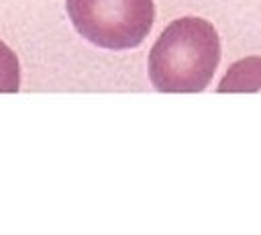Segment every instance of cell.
Returning a JSON list of instances; mask_svg holds the SVG:
<instances>
[{
  "instance_id": "cell-1",
  "label": "cell",
  "mask_w": 261,
  "mask_h": 235,
  "mask_svg": "<svg viewBox=\"0 0 261 235\" xmlns=\"http://www.w3.org/2000/svg\"><path fill=\"white\" fill-rule=\"evenodd\" d=\"M221 63L219 33L200 16L169 23L149 51V80L157 92H202Z\"/></svg>"
},
{
  "instance_id": "cell-2",
  "label": "cell",
  "mask_w": 261,
  "mask_h": 235,
  "mask_svg": "<svg viewBox=\"0 0 261 235\" xmlns=\"http://www.w3.org/2000/svg\"><path fill=\"white\" fill-rule=\"evenodd\" d=\"M74 29L102 49H135L155 20L153 0H65Z\"/></svg>"
},
{
  "instance_id": "cell-3",
  "label": "cell",
  "mask_w": 261,
  "mask_h": 235,
  "mask_svg": "<svg viewBox=\"0 0 261 235\" xmlns=\"http://www.w3.org/2000/svg\"><path fill=\"white\" fill-rule=\"evenodd\" d=\"M216 92H261V55L235 61L221 80Z\"/></svg>"
},
{
  "instance_id": "cell-4",
  "label": "cell",
  "mask_w": 261,
  "mask_h": 235,
  "mask_svg": "<svg viewBox=\"0 0 261 235\" xmlns=\"http://www.w3.org/2000/svg\"><path fill=\"white\" fill-rule=\"evenodd\" d=\"M20 88V63L16 53L0 41V92H18Z\"/></svg>"
}]
</instances>
